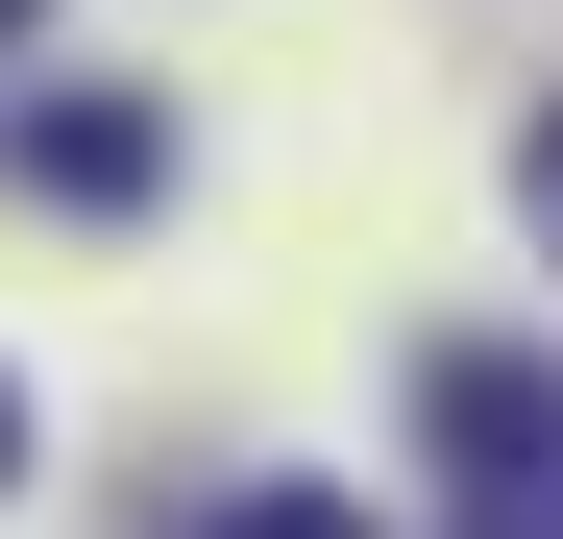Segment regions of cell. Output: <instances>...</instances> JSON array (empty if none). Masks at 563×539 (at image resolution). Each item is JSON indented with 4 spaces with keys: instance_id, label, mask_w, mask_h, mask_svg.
<instances>
[{
    "instance_id": "3957f363",
    "label": "cell",
    "mask_w": 563,
    "mask_h": 539,
    "mask_svg": "<svg viewBox=\"0 0 563 539\" xmlns=\"http://www.w3.org/2000/svg\"><path fill=\"white\" fill-rule=\"evenodd\" d=\"M221 539H367V515H343V491H245Z\"/></svg>"
},
{
    "instance_id": "6da1fadb",
    "label": "cell",
    "mask_w": 563,
    "mask_h": 539,
    "mask_svg": "<svg viewBox=\"0 0 563 539\" xmlns=\"http://www.w3.org/2000/svg\"><path fill=\"white\" fill-rule=\"evenodd\" d=\"M417 441L465 491H563V369H515V343H441L417 369Z\"/></svg>"
},
{
    "instance_id": "8992f818",
    "label": "cell",
    "mask_w": 563,
    "mask_h": 539,
    "mask_svg": "<svg viewBox=\"0 0 563 539\" xmlns=\"http://www.w3.org/2000/svg\"><path fill=\"white\" fill-rule=\"evenodd\" d=\"M0 50H25V0H0Z\"/></svg>"
},
{
    "instance_id": "277c9868",
    "label": "cell",
    "mask_w": 563,
    "mask_h": 539,
    "mask_svg": "<svg viewBox=\"0 0 563 539\" xmlns=\"http://www.w3.org/2000/svg\"><path fill=\"white\" fill-rule=\"evenodd\" d=\"M515 197H539V245H563V99H539V147H515Z\"/></svg>"
},
{
    "instance_id": "7a4b0ae2",
    "label": "cell",
    "mask_w": 563,
    "mask_h": 539,
    "mask_svg": "<svg viewBox=\"0 0 563 539\" xmlns=\"http://www.w3.org/2000/svg\"><path fill=\"white\" fill-rule=\"evenodd\" d=\"M0 172L74 197V221H123V197H172V123H147V99H25V123H0Z\"/></svg>"
},
{
    "instance_id": "5b68a950",
    "label": "cell",
    "mask_w": 563,
    "mask_h": 539,
    "mask_svg": "<svg viewBox=\"0 0 563 539\" xmlns=\"http://www.w3.org/2000/svg\"><path fill=\"white\" fill-rule=\"evenodd\" d=\"M0 491H25V393H0Z\"/></svg>"
}]
</instances>
